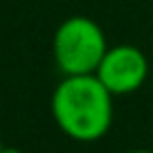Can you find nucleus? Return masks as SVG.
<instances>
[{"label":"nucleus","instance_id":"obj_1","mask_svg":"<svg viewBox=\"0 0 153 153\" xmlns=\"http://www.w3.org/2000/svg\"><path fill=\"white\" fill-rule=\"evenodd\" d=\"M113 97L97 74H65L52 92L50 110L63 135L97 142L113 126Z\"/></svg>","mask_w":153,"mask_h":153},{"label":"nucleus","instance_id":"obj_2","mask_svg":"<svg viewBox=\"0 0 153 153\" xmlns=\"http://www.w3.org/2000/svg\"><path fill=\"white\" fill-rule=\"evenodd\" d=\"M108 50L104 29L88 16L65 18L52 36V56L65 74H95Z\"/></svg>","mask_w":153,"mask_h":153},{"label":"nucleus","instance_id":"obj_3","mask_svg":"<svg viewBox=\"0 0 153 153\" xmlns=\"http://www.w3.org/2000/svg\"><path fill=\"white\" fill-rule=\"evenodd\" d=\"M95 74L115 97L131 95V92L140 90L146 81L149 59L140 48L131 43L108 45Z\"/></svg>","mask_w":153,"mask_h":153},{"label":"nucleus","instance_id":"obj_4","mask_svg":"<svg viewBox=\"0 0 153 153\" xmlns=\"http://www.w3.org/2000/svg\"><path fill=\"white\" fill-rule=\"evenodd\" d=\"M0 153H25V151H20L18 146H2V151Z\"/></svg>","mask_w":153,"mask_h":153},{"label":"nucleus","instance_id":"obj_5","mask_svg":"<svg viewBox=\"0 0 153 153\" xmlns=\"http://www.w3.org/2000/svg\"><path fill=\"white\" fill-rule=\"evenodd\" d=\"M126 153H153V149H133V151H126Z\"/></svg>","mask_w":153,"mask_h":153},{"label":"nucleus","instance_id":"obj_6","mask_svg":"<svg viewBox=\"0 0 153 153\" xmlns=\"http://www.w3.org/2000/svg\"><path fill=\"white\" fill-rule=\"evenodd\" d=\"M2 146H5V144H2V140H0V151H2Z\"/></svg>","mask_w":153,"mask_h":153}]
</instances>
